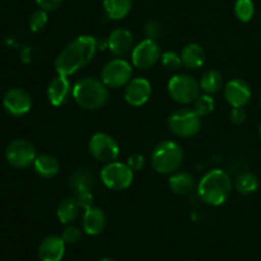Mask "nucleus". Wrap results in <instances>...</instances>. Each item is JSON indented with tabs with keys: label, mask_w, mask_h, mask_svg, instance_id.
Returning a JSON list of instances; mask_svg holds the SVG:
<instances>
[{
	"label": "nucleus",
	"mask_w": 261,
	"mask_h": 261,
	"mask_svg": "<svg viewBox=\"0 0 261 261\" xmlns=\"http://www.w3.org/2000/svg\"><path fill=\"white\" fill-rule=\"evenodd\" d=\"M98 42L93 36L83 35L74 38L56 56L55 70L59 75H73L76 71L88 65L96 56Z\"/></svg>",
	"instance_id": "obj_1"
},
{
	"label": "nucleus",
	"mask_w": 261,
	"mask_h": 261,
	"mask_svg": "<svg viewBox=\"0 0 261 261\" xmlns=\"http://www.w3.org/2000/svg\"><path fill=\"white\" fill-rule=\"evenodd\" d=\"M88 149L92 157L101 163H110L117 160L120 154L119 143L114 137L103 132L94 133L88 143Z\"/></svg>",
	"instance_id": "obj_8"
},
{
	"label": "nucleus",
	"mask_w": 261,
	"mask_h": 261,
	"mask_svg": "<svg viewBox=\"0 0 261 261\" xmlns=\"http://www.w3.org/2000/svg\"><path fill=\"white\" fill-rule=\"evenodd\" d=\"M184 162V149L177 142L163 140L158 143L150 154V163L155 172L171 175L181 167Z\"/></svg>",
	"instance_id": "obj_4"
},
{
	"label": "nucleus",
	"mask_w": 261,
	"mask_h": 261,
	"mask_svg": "<svg viewBox=\"0 0 261 261\" xmlns=\"http://www.w3.org/2000/svg\"><path fill=\"white\" fill-rule=\"evenodd\" d=\"M3 106L5 111L14 117L24 116L32 109L31 94L23 88H10L3 97Z\"/></svg>",
	"instance_id": "obj_12"
},
{
	"label": "nucleus",
	"mask_w": 261,
	"mask_h": 261,
	"mask_svg": "<svg viewBox=\"0 0 261 261\" xmlns=\"http://www.w3.org/2000/svg\"><path fill=\"white\" fill-rule=\"evenodd\" d=\"M199 84H200V89L204 93L214 94L223 86V75H222L221 71L212 69V70L205 71L201 75Z\"/></svg>",
	"instance_id": "obj_25"
},
{
	"label": "nucleus",
	"mask_w": 261,
	"mask_h": 261,
	"mask_svg": "<svg viewBox=\"0 0 261 261\" xmlns=\"http://www.w3.org/2000/svg\"><path fill=\"white\" fill-rule=\"evenodd\" d=\"M259 134H260V138H261V125H260V129H259Z\"/></svg>",
	"instance_id": "obj_37"
},
{
	"label": "nucleus",
	"mask_w": 261,
	"mask_h": 261,
	"mask_svg": "<svg viewBox=\"0 0 261 261\" xmlns=\"http://www.w3.org/2000/svg\"><path fill=\"white\" fill-rule=\"evenodd\" d=\"M234 14L241 22H250L255 14L254 2L252 0H236V3H234Z\"/></svg>",
	"instance_id": "obj_27"
},
{
	"label": "nucleus",
	"mask_w": 261,
	"mask_h": 261,
	"mask_svg": "<svg viewBox=\"0 0 261 261\" xmlns=\"http://www.w3.org/2000/svg\"><path fill=\"white\" fill-rule=\"evenodd\" d=\"M188 261H190V260H188Z\"/></svg>",
	"instance_id": "obj_39"
},
{
	"label": "nucleus",
	"mask_w": 261,
	"mask_h": 261,
	"mask_svg": "<svg viewBox=\"0 0 261 261\" xmlns=\"http://www.w3.org/2000/svg\"><path fill=\"white\" fill-rule=\"evenodd\" d=\"M161 47L154 40H143L138 43L132 53V61L135 68L140 70H148L161 60Z\"/></svg>",
	"instance_id": "obj_11"
},
{
	"label": "nucleus",
	"mask_w": 261,
	"mask_h": 261,
	"mask_svg": "<svg viewBox=\"0 0 261 261\" xmlns=\"http://www.w3.org/2000/svg\"><path fill=\"white\" fill-rule=\"evenodd\" d=\"M97 261H115V260L110 259V257H101V259H99V260H97Z\"/></svg>",
	"instance_id": "obj_36"
},
{
	"label": "nucleus",
	"mask_w": 261,
	"mask_h": 261,
	"mask_svg": "<svg viewBox=\"0 0 261 261\" xmlns=\"http://www.w3.org/2000/svg\"><path fill=\"white\" fill-rule=\"evenodd\" d=\"M109 97V87L94 76H84L73 86V99L87 111H96L103 107Z\"/></svg>",
	"instance_id": "obj_3"
},
{
	"label": "nucleus",
	"mask_w": 261,
	"mask_h": 261,
	"mask_svg": "<svg viewBox=\"0 0 261 261\" xmlns=\"http://www.w3.org/2000/svg\"><path fill=\"white\" fill-rule=\"evenodd\" d=\"M152 94V84L145 78H134L126 84L124 98L130 106L140 107L148 102Z\"/></svg>",
	"instance_id": "obj_13"
},
{
	"label": "nucleus",
	"mask_w": 261,
	"mask_h": 261,
	"mask_svg": "<svg viewBox=\"0 0 261 261\" xmlns=\"http://www.w3.org/2000/svg\"><path fill=\"white\" fill-rule=\"evenodd\" d=\"M126 163L127 166L134 171V172H137V171H140L143 167H144L145 158L144 155H142L140 153H134V154H132L129 158H127Z\"/></svg>",
	"instance_id": "obj_34"
},
{
	"label": "nucleus",
	"mask_w": 261,
	"mask_h": 261,
	"mask_svg": "<svg viewBox=\"0 0 261 261\" xmlns=\"http://www.w3.org/2000/svg\"><path fill=\"white\" fill-rule=\"evenodd\" d=\"M161 64L168 71H178L184 66L181 55H178L175 51H165V53H162Z\"/></svg>",
	"instance_id": "obj_29"
},
{
	"label": "nucleus",
	"mask_w": 261,
	"mask_h": 261,
	"mask_svg": "<svg viewBox=\"0 0 261 261\" xmlns=\"http://www.w3.org/2000/svg\"><path fill=\"white\" fill-rule=\"evenodd\" d=\"M65 242L58 234H50L42 240L38 247L41 261H61L65 254Z\"/></svg>",
	"instance_id": "obj_18"
},
{
	"label": "nucleus",
	"mask_w": 261,
	"mask_h": 261,
	"mask_svg": "<svg viewBox=\"0 0 261 261\" xmlns=\"http://www.w3.org/2000/svg\"><path fill=\"white\" fill-rule=\"evenodd\" d=\"M94 184L93 173L87 168H79L71 175L70 177V188L76 194L89 193L92 190V186Z\"/></svg>",
	"instance_id": "obj_24"
},
{
	"label": "nucleus",
	"mask_w": 261,
	"mask_h": 261,
	"mask_svg": "<svg viewBox=\"0 0 261 261\" xmlns=\"http://www.w3.org/2000/svg\"><path fill=\"white\" fill-rule=\"evenodd\" d=\"M33 167H35L36 173L42 178L55 177L60 170L59 161L54 155L47 154V153L37 155L33 162Z\"/></svg>",
	"instance_id": "obj_22"
},
{
	"label": "nucleus",
	"mask_w": 261,
	"mask_h": 261,
	"mask_svg": "<svg viewBox=\"0 0 261 261\" xmlns=\"http://www.w3.org/2000/svg\"><path fill=\"white\" fill-rule=\"evenodd\" d=\"M82 232H83V229L79 228L78 226L66 224V227L63 229V232H61V239L64 240L65 244L74 245L82 239Z\"/></svg>",
	"instance_id": "obj_31"
},
{
	"label": "nucleus",
	"mask_w": 261,
	"mask_h": 261,
	"mask_svg": "<svg viewBox=\"0 0 261 261\" xmlns=\"http://www.w3.org/2000/svg\"><path fill=\"white\" fill-rule=\"evenodd\" d=\"M107 46L112 55L122 58L134 48V35L126 28H116L109 35Z\"/></svg>",
	"instance_id": "obj_16"
},
{
	"label": "nucleus",
	"mask_w": 261,
	"mask_h": 261,
	"mask_svg": "<svg viewBox=\"0 0 261 261\" xmlns=\"http://www.w3.org/2000/svg\"><path fill=\"white\" fill-rule=\"evenodd\" d=\"M37 153L35 145L25 139H15L8 144L5 158L14 168H27L33 165Z\"/></svg>",
	"instance_id": "obj_10"
},
{
	"label": "nucleus",
	"mask_w": 261,
	"mask_h": 261,
	"mask_svg": "<svg viewBox=\"0 0 261 261\" xmlns=\"http://www.w3.org/2000/svg\"><path fill=\"white\" fill-rule=\"evenodd\" d=\"M260 106H261V97H260Z\"/></svg>",
	"instance_id": "obj_38"
},
{
	"label": "nucleus",
	"mask_w": 261,
	"mask_h": 261,
	"mask_svg": "<svg viewBox=\"0 0 261 261\" xmlns=\"http://www.w3.org/2000/svg\"><path fill=\"white\" fill-rule=\"evenodd\" d=\"M47 22H48L47 12L43 9H37L31 14L30 22L28 23H30L31 31L37 33L45 30V27L47 25Z\"/></svg>",
	"instance_id": "obj_30"
},
{
	"label": "nucleus",
	"mask_w": 261,
	"mask_h": 261,
	"mask_svg": "<svg viewBox=\"0 0 261 261\" xmlns=\"http://www.w3.org/2000/svg\"><path fill=\"white\" fill-rule=\"evenodd\" d=\"M168 129L177 138L188 139L195 137L201 129V116L194 109H180L170 115Z\"/></svg>",
	"instance_id": "obj_5"
},
{
	"label": "nucleus",
	"mask_w": 261,
	"mask_h": 261,
	"mask_svg": "<svg viewBox=\"0 0 261 261\" xmlns=\"http://www.w3.org/2000/svg\"><path fill=\"white\" fill-rule=\"evenodd\" d=\"M251 88L244 79H231L224 86V98L232 107H245L251 99Z\"/></svg>",
	"instance_id": "obj_14"
},
{
	"label": "nucleus",
	"mask_w": 261,
	"mask_h": 261,
	"mask_svg": "<svg viewBox=\"0 0 261 261\" xmlns=\"http://www.w3.org/2000/svg\"><path fill=\"white\" fill-rule=\"evenodd\" d=\"M101 181L110 190H126L134 181V171L127 166V163L114 161V162L106 163L102 167Z\"/></svg>",
	"instance_id": "obj_7"
},
{
	"label": "nucleus",
	"mask_w": 261,
	"mask_h": 261,
	"mask_svg": "<svg viewBox=\"0 0 261 261\" xmlns=\"http://www.w3.org/2000/svg\"><path fill=\"white\" fill-rule=\"evenodd\" d=\"M232 180L226 171L214 168L208 171L198 184V194L201 200L212 206L222 205L229 198Z\"/></svg>",
	"instance_id": "obj_2"
},
{
	"label": "nucleus",
	"mask_w": 261,
	"mask_h": 261,
	"mask_svg": "<svg viewBox=\"0 0 261 261\" xmlns=\"http://www.w3.org/2000/svg\"><path fill=\"white\" fill-rule=\"evenodd\" d=\"M214 107H216V102L214 98L212 97V94L203 93L199 94L198 98L194 102V110L198 112V115L203 116H208L212 112L214 111Z\"/></svg>",
	"instance_id": "obj_28"
},
{
	"label": "nucleus",
	"mask_w": 261,
	"mask_h": 261,
	"mask_svg": "<svg viewBox=\"0 0 261 261\" xmlns=\"http://www.w3.org/2000/svg\"><path fill=\"white\" fill-rule=\"evenodd\" d=\"M234 188L241 195H250L254 194L259 188V180L251 172H242L237 176L234 181Z\"/></svg>",
	"instance_id": "obj_26"
},
{
	"label": "nucleus",
	"mask_w": 261,
	"mask_h": 261,
	"mask_svg": "<svg viewBox=\"0 0 261 261\" xmlns=\"http://www.w3.org/2000/svg\"><path fill=\"white\" fill-rule=\"evenodd\" d=\"M229 120L233 125H242L246 121V111L244 107H232L229 112Z\"/></svg>",
	"instance_id": "obj_33"
},
{
	"label": "nucleus",
	"mask_w": 261,
	"mask_h": 261,
	"mask_svg": "<svg viewBox=\"0 0 261 261\" xmlns=\"http://www.w3.org/2000/svg\"><path fill=\"white\" fill-rule=\"evenodd\" d=\"M133 8V0H103V12L112 20L124 19Z\"/></svg>",
	"instance_id": "obj_23"
},
{
	"label": "nucleus",
	"mask_w": 261,
	"mask_h": 261,
	"mask_svg": "<svg viewBox=\"0 0 261 261\" xmlns=\"http://www.w3.org/2000/svg\"><path fill=\"white\" fill-rule=\"evenodd\" d=\"M133 79V66L129 61L121 58L112 59L101 71V81L109 88L117 89L126 86Z\"/></svg>",
	"instance_id": "obj_9"
},
{
	"label": "nucleus",
	"mask_w": 261,
	"mask_h": 261,
	"mask_svg": "<svg viewBox=\"0 0 261 261\" xmlns=\"http://www.w3.org/2000/svg\"><path fill=\"white\" fill-rule=\"evenodd\" d=\"M168 186L171 191L177 195H188L195 189V178L191 173L184 171H176L171 173L168 178Z\"/></svg>",
	"instance_id": "obj_20"
},
{
	"label": "nucleus",
	"mask_w": 261,
	"mask_h": 261,
	"mask_svg": "<svg viewBox=\"0 0 261 261\" xmlns=\"http://www.w3.org/2000/svg\"><path fill=\"white\" fill-rule=\"evenodd\" d=\"M40 9L46 10V12H55L63 4V0H36Z\"/></svg>",
	"instance_id": "obj_35"
},
{
	"label": "nucleus",
	"mask_w": 261,
	"mask_h": 261,
	"mask_svg": "<svg viewBox=\"0 0 261 261\" xmlns=\"http://www.w3.org/2000/svg\"><path fill=\"white\" fill-rule=\"evenodd\" d=\"M144 33L149 40H158L162 35V24L157 19H149L144 25Z\"/></svg>",
	"instance_id": "obj_32"
},
{
	"label": "nucleus",
	"mask_w": 261,
	"mask_h": 261,
	"mask_svg": "<svg viewBox=\"0 0 261 261\" xmlns=\"http://www.w3.org/2000/svg\"><path fill=\"white\" fill-rule=\"evenodd\" d=\"M82 209L83 208L79 204L78 199L73 198V196H69V198H65L59 204L56 216H58V219L63 224H71L73 222H75L78 219Z\"/></svg>",
	"instance_id": "obj_21"
},
{
	"label": "nucleus",
	"mask_w": 261,
	"mask_h": 261,
	"mask_svg": "<svg viewBox=\"0 0 261 261\" xmlns=\"http://www.w3.org/2000/svg\"><path fill=\"white\" fill-rule=\"evenodd\" d=\"M167 91L173 101L182 105L195 102L200 94V84L189 74H176L168 81Z\"/></svg>",
	"instance_id": "obj_6"
},
{
	"label": "nucleus",
	"mask_w": 261,
	"mask_h": 261,
	"mask_svg": "<svg viewBox=\"0 0 261 261\" xmlns=\"http://www.w3.org/2000/svg\"><path fill=\"white\" fill-rule=\"evenodd\" d=\"M205 50L199 43H189L181 51V60L182 65L189 70H196L201 68L205 63Z\"/></svg>",
	"instance_id": "obj_19"
},
{
	"label": "nucleus",
	"mask_w": 261,
	"mask_h": 261,
	"mask_svg": "<svg viewBox=\"0 0 261 261\" xmlns=\"http://www.w3.org/2000/svg\"><path fill=\"white\" fill-rule=\"evenodd\" d=\"M73 97V84L65 75H56L47 86V98L55 107L64 106Z\"/></svg>",
	"instance_id": "obj_15"
},
{
	"label": "nucleus",
	"mask_w": 261,
	"mask_h": 261,
	"mask_svg": "<svg viewBox=\"0 0 261 261\" xmlns=\"http://www.w3.org/2000/svg\"><path fill=\"white\" fill-rule=\"evenodd\" d=\"M106 223V214L101 208L89 206V208L84 209V213L82 216V229L84 233H87L88 236H97L103 232Z\"/></svg>",
	"instance_id": "obj_17"
}]
</instances>
